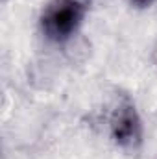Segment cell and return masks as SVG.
I'll return each mask as SVG.
<instances>
[{
    "label": "cell",
    "mask_w": 157,
    "mask_h": 159,
    "mask_svg": "<svg viewBox=\"0 0 157 159\" xmlns=\"http://www.w3.org/2000/svg\"><path fill=\"white\" fill-rule=\"evenodd\" d=\"M4 2H6V0H4Z\"/></svg>",
    "instance_id": "obj_6"
},
{
    "label": "cell",
    "mask_w": 157,
    "mask_h": 159,
    "mask_svg": "<svg viewBox=\"0 0 157 159\" xmlns=\"http://www.w3.org/2000/svg\"><path fill=\"white\" fill-rule=\"evenodd\" d=\"M83 2H89V0H83Z\"/></svg>",
    "instance_id": "obj_5"
},
{
    "label": "cell",
    "mask_w": 157,
    "mask_h": 159,
    "mask_svg": "<svg viewBox=\"0 0 157 159\" xmlns=\"http://www.w3.org/2000/svg\"><path fill=\"white\" fill-rule=\"evenodd\" d=\"M152 61H154V65L157 67V44L154 46V52H152Z\"/></svg>",
    "instance_id": "obj_4"
},
{
    "label": "cell",
    "mask_w": 157,
    "mask_h": 159,
    "mask_svg": "<svg viewBox=\"0 0 157 159\" xmlns=\"http://www.w3.org/2000/svg\"><path fill=\"white\" fill-rule=\"evenodd\" d=\"M83 0H52L41 13V30L46 39L63 43L78 32L87 11Z\"/></svg>",
    "instance_id": "obj_1"
},
{
    "label": "cell",
    "mask_w": 157,
    "mask_h": 159,
    "mask_svg": "<svg viewBox=\"0 0 157 159\" xmlns=\"http://www.w3.org/2000/svg\"><path fill=\"white\" fill-rule=\"evenodd\" d=\"M133 7H139V9H142V7H150L155 0H128Z\"/></svg>",
    "instance_id": "obj_3"
},
{
    "label": "cell",
    "mask_w": 157,
    "mask_h": 159,
    "mask_svg": "<svg viewBox=\"0 0 157 159\" xmlns=\"http://www.w3.org/2000/svg\"><path fill=\"white\" fill-rule=\"evenodd\" d=\"M109 133L113 143L122 150H137L142 143V122L135 104L129 98L120 100L109 119Z\"/></svg>",
    "instance_id": "obj_2"
}]
</instances>
